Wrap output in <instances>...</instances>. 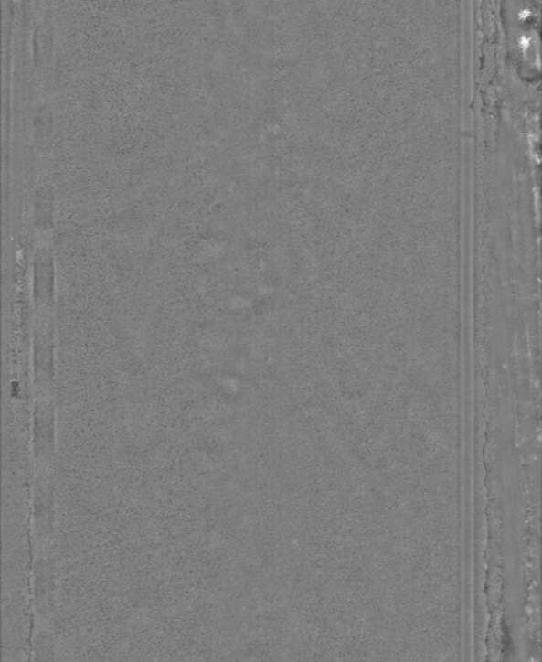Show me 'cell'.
Returning <instances> with one entry per match:
<instances>
[]
</instances>
